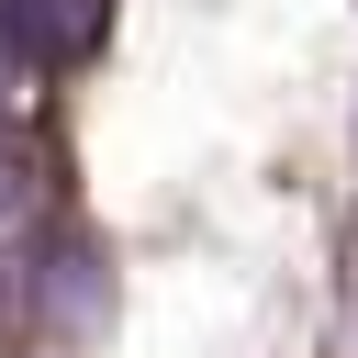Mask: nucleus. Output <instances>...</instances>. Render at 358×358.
I'll list each match as a JSON object with an SVG mask.
<instances>
[{"label": "nucleus", "instance_id": "obj_1", "mask_svg": "<svg viewBox=\"0 0 358 358\" xmlns=\"http://www.w3.org/2000/svg\"><path fill=\"white\" fill-rule=\"evenodd\" d=\"M90 34H101V0H0V45H11V56H34V67L78 56Z\"/></svg>", "mask_w": 358, "mask_h": 358}]
</instances>
